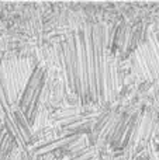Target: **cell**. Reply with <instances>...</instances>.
<instances>
[{"label": "cell", "instance_id": "obj_5", "mask_svg": "<svg viewBox=\"0 0 159 160\" xmlns=\"http://www.w3.org/2000/svg\"><path fill=\"white\" fill-rule=\"evenodd\" d=\"M14 141L6 131L0 132V160H10L11 153H13Z\"/></svg>", "mask_w": 159, "mask_h": 160}, {"label": "cell", "instance_id": "obj_4", "mask_svg": "<svg viewBox=\"0 0 159 160\" xmlns=\"http://www.w3.org/2000/svg\"><path fill=\"white\" fill-rule=\"evenodd\" d=\"M45 86V70L41 66H35L23 90L20 100L17 102V110L21 112V115L25 118V121L33 127L34 121L37 118L41 102L42 90Z\"/></svg>", "mask_w": 159, "mask_h": 160}, {"label": "cell", "instance_id": "obj_2", "mask_svg": "<svg viewBox=\"0 0 159 160\" xmlns=\"http://www.w3.org/2000/svg\"><path fill=\"white\" fill-rule=\"evenodd\" d=\"M35 65L27 58H11L0 61V132L4 119L20 100L23 90Z\"/></svg>", "mask_w": 159, "mask_h": 160}, {"label": "cell", "instance_id": "obj_1", "mask_svg": "<svg viewBox=\"0 0 159 160\" xmlns=\"http://www.w3.org/2000/svg\"><path fill=\"white\" fill-rule=\"evenodd\" d=\"M69 91L82 104H107L121 88L118 63L109 51L107 27L85 24L66 35L58 47Z\"/></svg>", "mask_w": 159, "mask_h": 160}, {"label": "cell", "instance_id": "obj_3", "mask_svg": "<svg viewBox=\"0 0 159 160\" xmlns=\"http://www.w3.org/2000/svg\"><path fill=\"white\" fill-rule=\"evenodd\" d=\"M130 72L138 80L159 82V35L141 42L130 56Z\"/></svg>", "mask_w": 159, "mask_h": 160}]
</instances>
